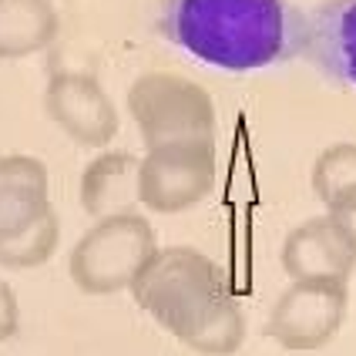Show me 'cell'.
Masks as SVG:
<instances>
[{
  "label": "cell",
  "instance_id": "7",
  "mask_svg": "<svg viewBox=\"0 0 356 356\" xmlns=\"http://www.w3.org/2000/svg\"><path fill=\"white\" fill-rule=\"evenodd\" d=\"M44 111L71 141L84 148L111 145L121 128L118 108L95 74L58 71L44 88Z\"/></svg>",
  "mask_w": 356,
  "mask_h": 356
},
{
  "label": "cell",
  "instance_id": "3",
  "mask_svg": "<svg viewBox=\"0 0 356 356\" xmlns=\"http://www.w3.org/2000/svg\"><path fill=\"white\" fill-rule=\"evenodd\" d=\"M155 229L138 209L108 216L98 218L74 242L67 273L88 296H115L121 289H131V282L138 279L145 262L155 256Z\"/></svg>",
  "mask_w": 356,
  "mask_h": 356
},
{
  "label": "cell",
  "instance_id": "8",
  "mask_svg": "<svg viewBox=\"0 0 356 356\" xmlns=\"http://www.w3.org/2000/svg\"><path fill=\"white\" fill-rule=\"evenodd\" d=\"M279 262H282V273L293 282H343V286H350V276L356 273V252L339 236L330 216H313L299 222L282 238Z\"/></svg>",
  "mask_w": 356,
  "mask_h": 356
},
{
  "label": "cell",
  "instance_id": "11",
  "mask_svg": "<svg viewBox=\"0 0 356 356\" xmlns=\"http://www.w3.org/2000/svg\"><path fill=\"white\" fill-rule=\"evenodd\" d=\"M138 168L141 159L131 152H101L95 161L84 165L78 181V202L88 216L108 218L121 212H135L138 198Z\"/></svg>",
  "mask_w": 356,
  "mask_h": 356
},
{
  "label": "cell",
  "instance_id": "13",
  "mask_svg": "<svg viewBox=\"0 0 356 356\" xmlns=\"http://www.w3.org/2000/svg\"><path fill=\"white\" fill-rule=\"evenodd\" d=\"M175 339L202 356L238 353L242 343H245V313H242L238 299L232 296V289L209 299L195 316L181 326V333Z\"/></svg>",
  "mask_w": 356,
  "mask_h": 356
},
{
  "label": "cell",
  "instance_id": "6",
  "mask_svg": "<svg viewBox=\"0 0 356 356\" xmlns=\"http://www.w3.org/2000/svg\"><path fill=\"white\" fill-rule=\"evenodd\" d=\"M346 306L343 282H289L266 316V337L289 353H316L343 330Z\"/></svg>",
  "mask_w": 356,
  "mask_h": 356
},
{
  "label": "cell",
  "instance_id": "10",
  "mask_svg": "<svg viewBox=\"0 0 356 356\" xmlns=\"http://www.w3.org/2000/svg\"><path fill=\"white\" fill-rule=\"evenodd\" d=\"M51 209L44 161L34 155H0V245L31 232Z\"/></svg>",
  "mask_w": 356,
  "mask_h": 356
},
{
  "label": "cell",
  "instance_id": "1",
  "mask_svg": "<svg viewBox=\"0 0 356 356\" xmlns=\"http://www.w3.org/2000/svg\"><path fill=\"white\" fill-rule=\"evenodd\" d=\"M302 17L286 0H165L161 34L218 71H262L299 51Z\"/></svg>",
  "mask_w": 356,
  "mask_h": 356
},
{
  "label": "cell",
  "instance_id": "14",
  "mask_svg": "<svg viewBox=\"0 0 356 356\" xmlns=\"http://www.w3.org/2000/svg\"><path fill=\"white\" fill-rule=\"evenodd\" d=\"M309 185L316 198L330 209L333 202L353 195L356 192V145L353 141H337L330 148H323L313 161V175Z\"/></svg>",
  "mask_w": 356,
  "mask_h": 356
},
{
  "label": "cell",
  "instance_id": "15",
  "mask_svg": "<svg viewBox=\"0 0 356 356\" xmlns=\"http://www.w3.org/2000/svg\"><path fill=\"white\" fill-rule=\"evenodd\" d=\"M58 242H60V216L51 209L31 232H24L20 238H10V242L0 245V269H14V273L38 269L58 252Z\"/></svg>",
  "mask_w": 356,
  "mask_h": 356
},
{
  "label": "cell",
  "instance_id": "16",
  "mask_svg": "<svg viewBox=\"0 0 356 356\" xmlns=\"http://www.w3.org/2000/svg\"><path fill=\"white\" fill-rule=\"evenodd\" d=\"M326 216L333 218V225L339 229V236L350 242V249L356 252V192L346 198H339L333 202L330 209H326Z\"/></svg>",
  "mask_w": 356,
  "mask_h": 356
},
{
  "label": "cell",
  "instance_id": "12",
  "mask_svg": "<svg viewBox=\"0 0 356 356\" xmlns=\"http://www.w3.org/2000/svg\"><path fill=\"white\" fill-rule=\"evenodd\" d=\"M60 34L54 0H0V60H24Z\"/></svg>",
  "mask_w": 356,
  "mask_h": 356
},
{
  "label": "cell",
  "instance_id": "9",
  "mask_svg": "<svg viewBox=\"0 0 356 356\" xmlns=\"http://www.w3.org/2000/svg\"><path fill=\"white\" fill-rule=\"evenodd\" d=\"M299 54L337 84L356 88V0H323L299 31Z\"/></svg>",
  "mask_w": 356,
  "mask_h": 356
},
{
  "label": "cell",
  "instance_id": "17",
  "mask_svg": "<svg viewBox=\"0 0 356 356\" xmlns=\"http://www.w3.org/2000/svg\"><path fill=\"white\" fill-rule=\"evenodd\" d=\"M17 326H20L17 296H14V289L7 286V279H0V343H7V339L14 337Z\"/></svg>",
  "mask_w": 356,
  "mask_h": 356
},
{
  "label": "cell",
  "instance_id": "4",
  "mask_svg": "<svg viewBox=\"0 0 356 356\" xmlns=\"http://www.w3.org/2000/svg\"><path fill=\"white\" fill-rule=\"evenodd\" d=\"M124 108L145 148L188 138H216L212 95L175 71H145L131 81Z\"/></svg>",
  "mask_w": 356,
  "mask_h": 356
},
{
  "label": "cell",
  "instance_id": "5",
  "mask_svg": "<svg viewBox=\"0 0 356 356\" xmlns=\"http://www.w3.org/2000/svg\"><path fill=\"white\" fill-rule=\"evenodd\" d=\"M216 188V138L168 141L145 152L138 198L155 216H181Z\"/></svg>",
  "mask_w": 356,
  "mask_h": 356
},
{
  "label": "cell",
  "instance_id": "2",
  "mask_svg": "<svg viewBox=\"0 0 356 356\" xmlns=\"http://www.w3.org/2000/svg\"><path fill=\"white\" fill-rule=\"evenodd\" d=\"M225 289L229 282L216 259L195 245H159L128 293L165 333L178 337L181 326Z\"/></svg>",
  "mask_w": 356,
  "mask_h": 356
}]
</instances>
